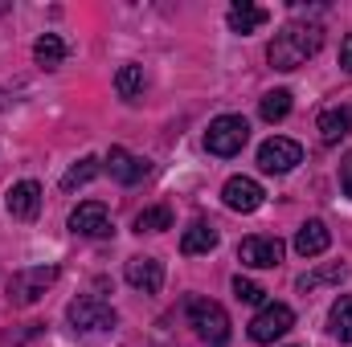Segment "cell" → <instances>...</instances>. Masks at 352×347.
Wrapping results in <instances>:
<instances>
[{"label": "cell", "mask_w": 352, "mask_h": 347, "mask_svg": "<svg viewBox=\"0 0 352 347\" xmlns=\"http://www.w3.org/2000/svg\"><path fill=\"white\" fill-rule=\"evenodd\" d=\"M340 180H344V196H352V156L340 164Z\"/></svg>", "instance_id": "cell-27"}, {"label": "cell", "mask_w": 352, "mask_h": 347, "mask_svg": "<svg viewBox=\"0 0 352 347\" xmlns=\"http://www.w3.org/2000/svg\"><path fill=\"white\" fill-rule=\"evenodd\" d=\"M70 323L78 327V331H111L119 319H115V311L102 302V298H94V294H82V298H74L70 302Z\"/></svg>", "instance_id": "cell-6"}, {"label": "cell", "mask_w": 352, "mask_h": 347, "mask_svg": "<svg viewBox=\"0 0 352 347\" xmlns=\"http://www.w3.org/2000/svg\"><path fill=\"white\" fill-rule=\"evenodd\" d=\"M98 172H102V164H98L94 156H82V160H78V164H74L70 172L62 176V188H66V192H74V188H82V184H90V180H94Z\"/></svg>", "instance_id": "cell-22"}, {"label": "cell", "mask_w": 352, "mask_h": 347, "mask_svg": "<svg viewBox=\"0 0 352 347\" xmlns=\"http://www.w3.org/2000/svg\"><path fill=\"white\" fill-rule=\"evenodd\" d=\"M258 115H263L266 123H283L291 115V90H270L263 98V106H258Z\"/></svg>", "instance_id": "cell-23"}, {"label": "cell", "mask_w": 352, "mask_h": 347, "mask_svg": "<svg viewBox=\"0 0 352 347\" xmlns=\"http://www.w3.org/2000/svg\"><path fill=\"white\" fill-rule=\"evenodd\" d=\"M213 250H217V229H213V225L197 221V225H188V229H184V237H180V254H184V258L213 254Z\"/></svg>", "instance_id": "cell-17"}, {"label": "cell", "mask_w": 352, "mask_h": 347, "mask_svg": "<svg viewBox=\"0 0 352 347\" xmlns=\"http://www.w3.org/2000/svg\"><path fill=\"white\" fill-rule=\"evenodd\" d=\"M283 254H287V246L278 237H246L238 246V261L242 265H254V270H274L283 261Z\"/></svg>", "instance_id": "cell-9"}, {"label": "cell", "mask_w": 352, "mask_h": 347, "mask_svg": "<svg viewBox=\"0 0 352 347\" xmlns=\"http://www.w3.org/2000/svg\"><path fill=\"white\" fill-rule=\"evenodd\" d=\"M4 106H8V94H4V90H0V110H4Z\"/></svg>", "instance_id": "cell-28"}, {"label": "cell", "mask_w": 352, "mask_h": 347, "mask_svg": "<svg viewBox=\"0 0 352 347\" xmlns=\"http://www.w3.org/2000/svg\"><path fill=\"white\" fill-rule=\"evenodd\" d=\"M295 164H303V147L295 139L274 135V139H266L263 147H258V168L270 176H287Z\"/></svg>", "instance_id": "cell-7"}, {"label": "cell", "mask_w": 352, "mask_h": 347, "mask_svg": "<svg viewBox=\"0 0 352 347\" xmlns=\"http://www.w3.org/2000/svg\"><path fill=\"white\" fill-rule=\"evenodd\" d=\"M328 246H332V233H328L324 221H307V225H299V233H295V254H299V258H320Z\"/></svg>", "instance_id": "cell-16"}, {"label": "cell", "mask_w": 352, "mask_h": 347, "mask_svg": "<svg viewBox=\"0 0 352 347\" xmlns=\"http://www.w3.org/2000/svg\"><path fill=\"white\" fill-rule=\"evenodd\" d=\"M234 294H238V302H250V307H258V302L266 298L263 286H258V282H250V278H242V274L234 278Z\"/></svg>", "instance_id": "cell-25"}, {"label": "cell", "mask_w": 352, "mask_h": 347, "mask_svg": "<svg viewBox=\"0 0 352 347\" xmlns=\"http://www.w3.org/2000/svg\"><path fill=\"white\" fill-rule=\"evenodd\" d=\"M107 172L115 176L119 184H140L144 176L152 172V164L140 160V156H131L127 147H111V156H107Z\"/></svg>", "instance_id": "cell-13"}, {"label": "cell", "mask_w": 352, "mask_h": 347, "mask_svg": "<svg viewBox=\"0 0 352 347\" xmlns=\"http://www.w3.org/2000/svg\"><path fill=\"white\" fill-rule=\"evenodd\" d=\"M320 45H324V29L316 21H291V25H283L274 33L266 58H270L274 70H299L307 58L320 53Z\"/></svg>", "instance_id": "cell-1"}, {"label": "cell", "mask_w": 352, "mask_h": 347, "mask_svg": "<svg viewBox=\"0 0 352 347\" xmlns=\"http://www.w3.org/2000/svg\"><path fill=\"white\" fill-rule=\"evenodd\" d=\"M344 278H349V265H344V261H328V265H320V270L303 274L295 286H299L303 294H311V290H320V286H340Z\"/></svg>", "instance_id": "cell-18"}, {"label": "cell", "mask_w": 352, "mask_h": 347, "mask_svg": "<svg viewBox=\"0 0 352 347\" xmlns=\"http://www.w3.org/2000/svg\"><path fill=\"white\" fill-rule=\"evenodd\" d=\"M340 66H344V70L352 74V33L344 37V41H340Z\"/></svg>", "instance_id": "cell-26"}, {"label": "cell", "mask_w": 352, "mask_h": 347, "mask_svg": "<svg viewBox=\"0 0 352 347\" xmlns=\"http://www.w3.org/2000/svg\"><path fill=\"white\" fill-rule=\"evenodd\" d=\"M4 204H8V213H12L16 221H33V217L41 213V184H37V180L12 184L8 196H4Z\"/></svg>", "instance_id": "cell-11"}, {"label": "cell", "mask_w": 352, "mask_h": 347, "mask_svg": "<svg viewBox=\"0 0 352 347\" xmlns=\"http://www.w3.org/2000/svg\"><path fill=\"white\" fill-rule=\"evenodd\" d=\"M115 90H119V98H127V102H135L140 94H144V66H119V74H115Z\"/></svg>", "instance_id": "cell-20"}, {"label": "cell", "mask_w": 352, "mask_h": 347, "mask_svg": "<svg viewBox=\"0 0 352 347\" xmlns=\"http://www.w3.org/2000/svg\"><path fill=\"white\" fill-rule=\"evenodd\" d=\"M54 282H58V265H25L8 278V302L12 307H33Z\"/></svg>", "instance_id": "cell-3"}, {"label": "cell", "mask_w": 352, "mask_h": 347, "mask_svg": "<svg viewBox=\"0 0 352 347\" xmlns=\"http://www.w3.org/2000/svg\"><path fill=\"white\" fill-rule=\"evenodd\" d=\"M291 327H295V311H291L287 302H270V307H263V311L250 319V339H254V344H274V339H283Z\"/></svg>", "instance_id": "cell-5"}, {"label": "cell", "mask_w": 352, "mask_h": 347, "mask_svg": "<svg viewBox=\"0 0 352 347\" xmlns=\"http://www.w3.org/2000/svg\"><path fill=\"white\" fill-rule=\"evenodd\" d=\"M246 139H250V123H246L242 115H221V119H213L209 131H205V147H209L213 156H238V152L246 147Z\"/></svg>", "instance_id": "cell-4"}, {"label": "cell", "mask_w": 352, "mask_h": 347, "mask_svg": "<svg viewBox=\"0 0 352 347\" xmlns=\"http://www.w3.org/2000/svg\"><path fill=\"white\" fill-rule=\"evenodd\" d=\"M316 131L324 143H340L344 135H352V102H336V106H324L320 119H316Z\"/></svg>", "instance_id": "cell-12"}, {"label": "cell", "mask_w": 352, "mask_h": 347, "mask_svg": "<svg viewBox=\"0 0 352 347\" xmlns=\"http://www.w3.org/2000/svg\"><path fill=\"white\" fill-rule=\"evenodd\" d=\"M33 62H37L41 70H58V66L66 62V41H62L58 33L37 37V41H33Z\"/></svg>", "instance_id": "cell-19"}, {"label": "cell", "mask_w": 352, "mask_h": 347, "mask_svg": "<svg viewBox=\"0 0 352 347\" xmlns=\"http://www.w3.org/2000/svg\"><path fill=\"white\" fill-rule=\"evenodd\" d=\"M184 315H188V323L197 327V335L209 347L230 344V315H226L221 302H213V298H188L184 302Z\"/></svg>", "instance_id": "cell-2"}, {"label": "cell", "mask_w": 352, "mask_h": 347, "mask_svg": "<svg viewBox=\"0 0 352 347\" xmlns=\"http://www.w3.org/2000/svg\"><path fill=\"white\" fill-rule=\"evenodd\" d=\"M123 274H127V282H131L135 290H144V294H156V290L164 286V265L156 258H131Z\"/></svg>", "instance_id": "cell-14"}, {"label": "cell", "mask_w": 352, "mask_h": 347, "mask_svg": "<svg viewBox=\"0 0 352 347\" xmlns=\"http://www.w3.org/2000/svg\"><path fill=\"white\" fill-rule=\"evenodd\" d=\"M173 229V208L168 204H156V208H144L135 217V233H164Z\"/></svg>", "instance_id": "cell-21"}, {"label": "cell", "mask_w": 352, "mask_h": 347, "mask_svg": "<svg viewBox=\"0 0 352 347\" xmlns=\"http://www.w3.org/2000/svg\"><path fill=\"white\" fill-rule=\"evenodd\" d=\"M266 21H270V12L258 8V4H250V0H238V4H230V12H226V25H230V33H254V29H263Z\"/></svg>", "instance_id": "cell-15"}, {"label": "cell", "mask_w": 352, "mask_h": 347, "mask_svg": "<svg viewBox=\"0 0 352 347\" xmlns=\"http://www.w3.org/2000/svg\"><path fill=\"white\" fill-rule=\"evenodd\" d=\"M328 323H332V335H336L340 344H352V298H340V302L332 307Z\"/></svg>", "instance_id": "cell-24"}, {"label": "cell", "mask_w": 352, "mask_h": 347, "mask_svg": "<svg viewBox=\"0 0 352 347\" xmlns=\"http://www.w3.org/2000/svg\"><path fill=\"white\" fill-rule=\"evenodd\" d=\"M70 229L82 233V237H107V233H111L107 204H98V200H82V204L70 213Z\"/></svg>", "instance_id": "cell-10"}, {"label": "cell", "mask_w": 352, "mask_h": 347, "mask_svg": "<svg viewBox=\"0 0 352 347\" xmlns=\"http://www.w3.org/2000/svg\"><path fill=\"white\" fill-rule=\"evenodd\" d=\"M221 200H226L230 213H258L266 192H263V184L250 180V176H230L226 188H221Z\"/></svg>", "instance_id": "cell-8"}]
</instances>
